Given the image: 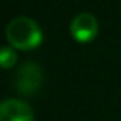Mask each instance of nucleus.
I'll list each match as a JSON object with an SVG mask.
<instances>
[{"label": "nucleus", "mask_w": 121, "mask_h": 121, "mask_svg": "<svg viewBox=\"0 0 121 121\" xmlns=\"http://www.w3.org/2000/svg\"><path fill=\"white\" fill-rule=\"evenodd\" d=\"M0 121H35V117L26 101L9 98L0 103Z\"/></svg>", "instance_id": "nucleus-4"}, {"label": "nucleus", "mask_w": 121, "mask_h": 121, "mask_svg": "<svg viewBox=\"0 0 121 121\" xmlns=\"http://www.w3.org/2000/svg\"><path fill=\"white\" fill-rule=\"evenodd\" d=\"M17 63V54L14 48L5 46L0 48V68L2 69H11Z\"/></svg>", "instance_id": "nucleus-5"}, {"label": "nucleus", "mask_w": 121, "mask_h": 121, "mask_svg": "<svg viewBox=\"0 0 121 121\" xmlns=\"http://www.w3.org/2000/svg\"><path fill=\"white\" fill-rule=\"evenodd\" d=\"M71 35L78 43H91L98 35V20L91 12H80L71 23Z\"/></svg>", "instance_id": "nucleus-3"}, {"label": "nucleus", "mask_w": 121, "mask_h": 121, "mask_svg": "<svg viewBox=\"0 0 121 121\" xmlns=\"http://www.w3.org/2000/svg\"><path fill=\"white\" fill-rule=\"evenodd\" d=\"M6 39L11 48L18 51H32L43 41L39 23L29 17H15L6 25Z\"/></svg>", "instance_id": "nucleus-1"}, {"label": "nucleus", "mask_w": 121, "mask_h": 121, "mask_svg": "<svg viewBox=\"0 0 121 121\" xmlns=\"http://www.w3.org/2000/svg\"><path fill=\"white\" fill-rule=\"evenodd\" d=\"M43 84L41 68L34 61H26L17 69L14 77V86L22 95H34Z\"/></svg>", "instance_id": "nucleus-2"}]
</instances>
